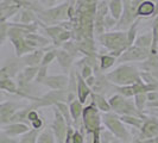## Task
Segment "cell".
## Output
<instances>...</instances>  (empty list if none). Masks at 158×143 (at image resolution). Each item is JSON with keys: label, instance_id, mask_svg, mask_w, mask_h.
I'll list each match as a JSON object with an SVG mask.
<instances>
[{"label": "cell", "instance_id": "1", "mask_svg": "<svg viewBox=\"0 0 158 143\" xmlns=\"http://www.w3.org/2000/svg\"><path fill=\"white\" fill-rule=\"evenodd\" d=\"M99 40L107 49L112 50V56H118L121 51L130 47L127 43V33L121 31L101 33Z\"/></svg>", "mask_w": 158, "mask_h": 143}, {"label": "cell", "instance_id": "2", "mask_svg": "<svg viewBox=\"0 0 158 143\" xmlns=\"http://www.w3.org/2000/svg\"><path fill=\"white\" fill-rule=\"evenodd\" d=\"M108 79L121 85H130L140 81L135 68L130 66H120L112 74H108Z\"/></svg>", "mask_w": 158, "mask_h": 143}, {"label": "cell", "instance_id": "3", "mask_svg": "<svg viewBox=\"0 0 158 143\" xmlns=\"http://www.w3.org/2000/svg\"><path fill=\"white\" fill-rule=\"evenodd\" d=\"M68 7L69 4L64 2L58 6H51L48 10H44L42 12L43 18L48 22H52V20H63L65 17L68 16Z\"/></svg>", "mask_w": 158, "mask_h": 143}, {"label": "cell", "instance_id": "4", "mask_svg": "<svg viewBox=\"0 0 158 143\" xmlns=\"http://www.w3.org/2000/svg\"><path fill=\"white\" fill-rule=\"evenodd\" d=\"M149 55H150V49L133 46V47L127 48L119 60L120 61H138V60H145L146 57H149Z\"/></svg>", "mask_w": 158, "mask_h": 143}, {"label": "cell", "instance_id": "5", "mask_svg": "<svg viewBox=\"0 0 158 143\" xmlns=\"http://www.w3.org/2000/svg\"><path fill=\"white\" fill-rule=\"evenodd\" d=\"M83 120L85 124L87 127L88 130H99V124H100V119H99V113L98 110L94 106H88L87 109H85L83 111Z\"/></svg>", "mask_w": 158, "mask_h": 143}, {"label": "cell", "instance_id": "6", "mask_svg": "<svg viewBox=\"0 0 158 143\" xmlns=\"http://www.w3.org/2000/svg\"><path fill=\"white\" fill-rule=\"evenodd\" d=\"M103 119H105L106 125L110 128V130H111L113 134H115L118 137L123 138V140H126L127 137H128L126 129L120 123V120L118 118H115L114 116H105Z\"/></svg>", "mask_w": 158, "mask_h": 143}, {"label": "cell", "instance_id": "7", "mask_svg": "<svg viewBox=\"0 0 158 143\" xmlns=\"http://www.w3.org/2000/svg\"><path fill=\"white\" fill-rule=\"evenodd\" d=\"M157 5L150 0H144L142 1L137 8H135V16L137 17H149L156 12Z\"/></svg>", "mask_w": 158, "mask_h": 143}, {"label": "cell", "instance_id": "8", "mask_svg": "<svg viewBox=\"0 0 158 143\" xmlns=\"http://www.w3.org/2000/svg\"><path fill=\"white\" fill-rule=\"evenodd\" d=\"M52 128H54L56 137L58 138V142L63 143L64 135H65V123L63 120V115H60L57 111H56V119L52 124Z\"/></svg>", "mask_w": 158, "mask_h": 143}, {"label": "cell", "instance_id": "9", "mask_svg": "<svg viewBox=\"0 0 158 143\" xmlns=\"http://www.w3.org/2000/svg\"><path fill=\"white\" fill-rule=\"evenodd\" d=\"M10 40L13 43V46L16 48L17 56H19V57L24 55V54H26V53H31L32 50H33V48L27 46V43L25 42L24 37H12Z\"/></svg>", "mask_w": 158, "mask_h": 143}, {"label": "cell", "instance_id": "10", "mask_svg": "<svg viewBox=\"0 0 158 143\" xmlns=\"http://www.w3.org/2000/svg\"><path fill=\"white\" fill-rule=\"evenodd\" d=\"M108 10H110V15L114 19L119 20L123 16V12H124L123 0H110L108 1Z\"/></svg>", "mask_w": 158, "mask_h": 143}, {"label": "cell", "instance_id": "11", "mask_svg": "<svg viewBox=\"0 0 158 143\" xmlns=\"http://www.w3.org/2000/svg\"><path fill=\"white\" fill-rule=\"evenodd\" d=\"M29 131V127L22 124V123H13L4 128V132L8 136H16V135H22Z\"/></svg>", "mask_w": 158, "mask_h": 143}, {"label": "cell", "instance_id": "12", "mask_svg": "<svg viewBox=\"0 0 158 143\" xmlns=\"http://www.w3.org/2000/svg\"><path fill=\"white\" fill-rule=\"evenodd\" d=\"M143 135L148 138H151V137H155V136L158 135V122L157 120H153V119H150L149 122H146L142 128Z\"/></svg>", "mask_w": 158, "mask_h": 143}, {"label": "cell", "instance_id": "13", "mask_svg": "<svg viewBox=\"0 0 158 143\" xmlns=\"http://www.w3.org/2000/svg\"><path fill=\"white\" fill-rule=\"evenodd\" d=\"M135 46L140 48L150 49L152 44V33H144L138 37H135Z\"/></svg>", "mask_w": 158, "mask_h": 143}, {"label": "cell", "instance_id": "14", "mask_svg": "<svg viewBox=\"0 0 158 143\" xmlns=\"http://www.w3.org/2000/svg\"><path fill=\"white\" fill-rule=\"evenodd\" d=\"M45 84L52 88H61L67 85V78L64 76H51L45 79Z\"/></svg>", "mask_w": 158, "mask_h": 143}, {"label": "cell", "instance_id": "15", "mask_svg": "<svg viewBox=\"0 0 158 143\" xmlns=\"http://www.w3.org/2000/svg\"><path fill=\"white\" fill-rule=\"evenodd\" d=\"M0 89H4V91H7L10 93H18V89H17L16 84L8 78L0 80Z\"/></svg>", "mask_w": 158, "mask_h": 143}, {"label": "cell", "instance_id": "16", "mask_svg": "<svg viewBox=\"0 0 158 143\" xmlns=\"http://www.w3.org/2000/svg\"><path fill=\"white\" fill-rule=\"evenodd\" d=\"M56 57L58 60V62L61 66L63 67H69L71 64V56L69 53L64 51V50H58L57 54H56Z\"/></svg>", "mask_w": 158, "mask_h": 143}, {"label": "cell", "instance_id": "17", "mask_svg": "<svg viewBox=\"0 0 158 143\" xmlns=\"http://www.w3.org/2000/svg\"><path fill=\"white\" fill-rule=\"evenodd\" d=\"M77 80H79L77 89H79L80 102H81V103H85V102H86V97L89 94V88H88L87 85L83 82V80L81 79V76H77Z\"/></svg>", "mask_w": 158, "mask_h": 143}, {"label": "cell", "instance_id": "18", "mask_svg": "<svg viewBox=\"0 0 158 143\" xmlns=\"http://www.w3.org/2000/svg\"><path fill=\"white\" fill-rule=\"evenodd\" d=\"M24 60L30 64V66H35V64H37L38 62H42V51L38 50V51L31 53L30 55L26 56Z\"/></svg>", "mask_w": 158, "mask_h": 143}, {"label": "cell", "instance_id": "19", "mask_svg": "<svg viewBox=\"0 0 158 143\" xmlns=\"http://www.w3.org/2000/svg\"><path fill=\"white\" fill-rule=\"evenodd\" d=\"M138 23H139V20H135L130 26V31L127 33V43H128V46H131L135 40V36H137V24Z\"/></svg>", "mask_w": 158, "mask_h": 143}, {"label": "cell", "instance_id": "20", "mask_svg": "<svg viewBox=\"0 0 158 143\" xmlns=\"http://www.w3.org/2000/svg\"><path fill=\"white\" fill-rule=\"evenodd\" d=\"M45 31L49 33V36H51L54 40L57 41L60 33L63 31V28L61 25H55V26H49V28H45Z\"/></svg>", "mask_w": 158, "mask_h": 143}, {"label": "cell", "instance_id": "21", "mask_svg": "<svg viewBox=\"0 0 158 143\" xmlns=\"http://www.w3.org/2000/svg\"><path fill=\"white\" fill-rule=\"evenodd\" d=\"M36 19V16H35V12H32L31 10H24L23 12H22V18H20V20L25 24H29L33 22Z\"/></svg>", "mask_w": 158, "mask_h": 143}, {"label": "cell", "instance_id": "22", "mask_svg": "<svg viewBox=\"0 0 158 143\" xmlns=\"http://www.w3.org/2000/svg\"><path fill=\"white\" fill-rule=\"evenodd\" d=\"M37 143H55V141H54V136H52V134H51V131H50V130L44 131V132L38 137Z\"/></svg>", "mask_w": 158, "mask_h": 143}, {"label": "cell", "instance_id": "23", "mask_svg": "<svg viewBox=\"0 0 158 143\" xmlns=\"http://www.w3.org/2000/svg\"><path fill=\"white\" fill-rule=\"evenodd\" d=\"M93 98L95 99V103H96V105H98V107L99 109H101L102 111H110V105L106 103V100L103 99L102 97H100V95H96L94 94L93 95Z\"/></svg>", "mask_w": 158, "mask_h": 143}, {"label": "cell", "instance_id": "24", "mask_svg": "<svg viewBox=\"0 0 158 143\" xmlns=\"http://www.w3.org/2000/svg\"><path fill=\"white\" fill-rule=\"evenodd\" d=\"M70 113H71V116H73V118L75 119V120L79 118L80 115L82 113V107H81L80 103H77V102H74V103L71 104Z\"/></svg>", "mask_w": 158, "mask_h": 143}, {"label": "cell", "instance_id": "25", "mask_svg": "<svg viewBox=\"0 0 158 143\" xmlns=\"http://www.w3.org/2000/svg\"><path fill=\"white\" fill-rule=\"evenodd\" d=\"M36 136H37V131H27L25 132V136H23V138L20 140L19 143H35L36 142Z\"/></svg>", "mask_w": 158, "mask_h": 143}, {"label": "cell", "instance_id": "26", "mask_svg": "<svg viewBox=\"0 0 158 143\" xmlns=\"http://www.w3.org/2000/svg\"><path fill=\"white\" fill-rule=\"evenodd\" d=\"M114 63V56L112 55H103L101 56V68L107 69Z\"/></svg>", "mask_w": 158, "mask_h": 143}, {"label": "cell", "instance_id": "27", "mask_svg": "<svg viewBox=\"0 0 158 143\" xmlns=\"http://www.w3.org/2000/svg\"><path fill=\"white\" fill-rule=\"evenodd\" d=\"M56 54H57V50H50V51H48L47 54H44L43 58H42V64L48 66L56 57Z\"/></svg>", "mask_w": 158, "mask_h": 143}, {"label": "cell", "instance_id": "28", "mask_svg": "<svg viewBox=\"0 0 158 143\" xmlns=\"http://www.w3.org/2000/svg\"><path fill=\"white\" fill-rule=\"evenodd\" d=\"M115 24H117V19H114L111 15H106L105 16V18H103V26H105L106 30L113 28Z\"/></svg>", "mask_w": 158, "mask_h": 143}, {"label": "cell", "instance_id": "29", "mask_svg": "<svg viewBox=\"0 0 158 143\" xmlns=\"http://www.w3.org/2000/svg\"><path fill=\"white\" fill-rule=\"evenodd\" d=\"M121 119L124 120V122H126V123H131V124H133L135 127L140 128L142 127V120L138 118H135V117H130V116H124V117H121Z\"/></svg>", "mask_w": 158, "mask_h": 143}, {"label": "cell", "instance_id": "30", "mask_svg": "<svg viewBox=\"0 0 158 143\" xmlns=\"http://www.w3.org/2000/svg\"><path fill=\"white\" fill-rule=\"evenodd\" d=\"M145 99V95L144 94H137V105H138V109L142 110L143 109V105H144V100Z\"/></svg>", "mask_w": 158, "mask_h": 143}, {"label": "cell", "instance_id": "31", "mask_svg": "<svg viewBox=\"0 0 158 143\" xmlns=\"http://www.w3.org/2000/svg\"><path fill=\"white\" fill-rule=\"evenodd\" d=\"M90 74H92V67L85 66L83 69H82V76H83L85 79H87L88 76H90Z\"/></svg>", "mask_w": 158, "mask_h": 143}, {"label": "cell", "instance_id": "32", "mask_svg": "<svg viewBox=\"0 0 158 143\" xmlns=\"http://www.w3.org/2000/svg\"><path fill=\"white\" fill-rule=\"evenodd\" d=\"M58 107L61 109V112H62V115H64V117H65V120H68V122H69V113L67 112V106H65V105H62V104H58Z\"/></svg>", "mask_w": 158, "mask_h": 143}, {"label": "cell", "instance_id": "33", "mask_svg": "<svg viewBox=\"0 0 158 143\" xmlns=\"http://www.w3.org/2000/svg\"><path fill=\"white\" fill-rule=\"evenodd\" d=\"M82 141H83L82 136L79 132H75V135L73 136V143H82Z\"/></svg>", "mask_w": 158, "mask_h": 143}, {"label": "cell", "instance_id": "34", "mask_svg": "<svg viewBox=\"0 0 158 143\" xmlns=\"http://www.w3.org/2000/svg\"><path fill=\"white\" fill-rule=\"evenodd\" d=\"M27 118L30 119V120H36V119L38 118V117H37V113H36V112L31 111L30 113H29V115H27Z\"/></svg>", "mask_w": 158, "mask_h": 143}, {"label": "cell", "instance_id": "35", "mask_svg": "<svg viewBox=\"0 0 158 143\" xmlns=\"http://www.w3.org/2000/svg\"><path fill=\"white\" fill-rule=\"evenodd\" d=\"M149 100H158V93H152V94H148Z\"/></svg>", "mask_w": 158, "mask_h": 143}, {"label": "cell", "instance_id": "36", "mask_svg": "<svg viewBox=\"0 0 158 143\" xmlns=\"http://www.w3.org/2000/svg\"><path fill=\"white\" fill-rule=\"evenodd\" d=\"M56 2V0H49V1H48V6H50V7H51V6H54V4H55Z\"/></svg>", "mask_w": 158, "mask_h": 143}, {"label": "cell", "instance_id": "37", "mask_svg": "<svg viewBox=\"0 0 158 143\" xmlns=\"http://www.w3.org/2000/svg\"><path fill=\"white\" fill-rule=\"evenodd\" d=\"M40 2H42V4H45V5H48V1H49V0H40Z\"/></svg>", "mask_w": 158, "mask_h": 143}, {"label": "cell", "instance_id": "38", "mask_svg": "<svg viewBox=\"0 0 158 143\" xmlns=\"http://www.w3.org/2000/svg\"><path fill=\"white\" fill-rule=\"evenodd\" d=\"M152 106H158V102H157V103H153V104H152Z\"/></svg>", "mask_w": 158, "mask_h": 143}, {"label": "cell", "instance_id": "39", "mask_svg": "<svg viewBox=\"0 0 158 143\" xmlns=\"http://www.w3.org/2000/svg\"><path fill=\"white\" fill-rule=\"evenodd\" d=\"M145 143H151V142H149V141H146V142H145Z\"/></svg>", "mask_w": 158, "mask_h": 143}]
</instances>
